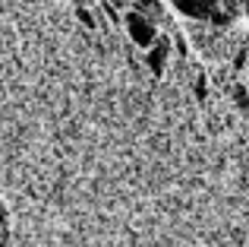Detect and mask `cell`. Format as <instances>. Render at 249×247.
<instances>
[{"label":"cell","instance_id":"obj_5","mask_svg":"<svg viewBox=\"0 0 249 247\" xmlns=\"http://www.w3.org/2000/svg\"><path fill=\"white\" fill-rule=\"evenodd\" d=\"M76 16H79V22L85 25V29H95V19H91L89 10H76Z\"/></svg>","mask_w":249,"mask_h":247},{"label":"cell","instance_id":"obj_4","mask_svg":"<svg viewBox=\"0 0 249 247\" xmlns=\"http://www.w3.org/2000/svg\"><path fill=\"white\" fill-rule=\"evenodd\" d=\"M129 3H133L136 10H142V13H158V10H161L158 0H129Z\"/></svg>","mask_w":249,"mask_h":247},{"label":"cell","instance_id":"obj_2","mask_svg":"<svg viewBox=\"0 0 249 247\" xmlns=\"http://www.w3.org/2000/svg\"><path fill=\"white\" fill-rule=\"evenodd\" d=\"M167 54H170V44H167V38H155V44L152 48H145V63L152 67V73L155 76H161L164 73V63H167Z\"/></svg>","mask_w":249,"mask_h":247},{"label":"cell","instance_id":"obj_6","mask_svg":"<svg viewBox=\"0 0 249 247\" xmlns=\"http://www.w3.org/2000/svg\"><path fill=\"white\" fill-rule=\"evenodd\" d=\"M0 222H3V209H0Z\"/></svg>","mask_w":249,"mask_h":247},{"label":"cell","instance_id":"obj_1","mask_svg":"<svg viewBox=\"0 0 249 247\" xmlns=\"http://www.w3.org/2000/svg\"><path fill=\"white\" fill-rule=\"evenodd\" d=\"M123 25H126V35H129V41L136 44V48H152L155 44V38H158V29H155V22H152V16L148 13H142V10H126L123 13Z\"/></svg>","mask_w":249,"mask_h":247},{"label":"cell","instance_id":"obj_3","mask_svg":"<svg viewBox=\"0 0 249 247\" xmlns=\"http://www.w3.org/2000/svg\"><path fill=\"white\" fill-rule=\"evenodd\" d=\"M170 3L189 19H205V16H212L214 0H170Z\"/></svg>","mask_w":249,"mask_h":247}]
</instances>
